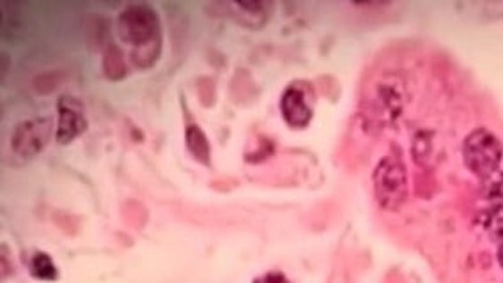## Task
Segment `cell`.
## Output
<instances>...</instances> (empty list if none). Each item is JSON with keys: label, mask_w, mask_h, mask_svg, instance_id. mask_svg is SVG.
<instances>
[{"label": "cell", "mask_w": 503, "mask_h": 283, "mask_svg": "<svg viewBox=\"0 0 503 283\" xmlns=\"http://www.w3.org/2000/svg\"><path fill=\"white\" fill-rule=\"evenodd\" d=\"M269 2H227L222 4V9L229 18H233L236 23L249 27V29H260L266 25L269 12H271Z\"/></svg>", "instance_id": "52a82bcc"}, {"label": "cell", "mask_w": 503, "mask_h": 283, "mask_svg": "<svg viewBox=\"0 0 503 283\" xmlns=\"http://www.w3.org/2000/svg\"><path fill=\"white\" fill-rule=\"evenodd\" d=\"M316 96L311 84L296 80L289 84L280 96V113L291 128H305L314 113Z\"/></svg>", "instance_id": "5b68a950"}, {"label": "cell", "mask_w": 503, "mask_h": 283, "mask_svg": "<svg viewBox=\"0 0 503 283\" xmlns=\"http://www.w3.org/2000/svg\"><path fill=\"white\" fill-rule=\"evenodd\" d=\"M52 117H36L20 122L11 135V151L20 160L36 158L50 142Z\"/></svg>", "instance_id": "277c9868"}, {"label": "cell", "mask_w": 503, "mask_h": 283, "mask_svg": "<svg viewBox=\"0 0 503 283\" xmlns=\"http://www.w3.org/2000/svg\"><path fill=\"white\" fill-rule=\"evenodd\" d=\"M30 275L43 282H54L59 279V270L54 259L45 252H34L30 257Z\"/></svg>", "instance_id": "9c48e42d"}, {"label": "cell", "mask_w": 503, "mask_h": 283, "mask_svg": "<svg viewBox=\"0 0 503 283\" xmlns=\"http://www.w3.org/2000/svg\"><path fill=\"white\" fill-rule=\"evenodd\" d=\"M117 27L121 39L133 48L132 61L135 66L151 68L162 52V27L157 9L144 2L130 4L121 11Z\"/></svg>", "instance_id": "6da1fadb"}, {"label": "cell", "mask_w": 503, "mask_h": 283, "mask_svg": "<svg viewBox=\"0 0 503 283\" xmlns=\"http://www.w3.org/2000/svg\"><path fill=\"white\" fill-rule=\"evenodd\" d=\"M374 195L379 205L387 211L399 209L408 196L406 167L399 156H385L372 174Z\"/></svg>", "instance_id": "7a4b0ae2"}, {"label": "cell", "mask_w": 503, "mask_h": 283, "mask_svg": "<svg viewBox=\"0 0 503 283\" xmlns=\"http://www.w3.org/2000/svg\"><path fill=\"white\" fill-rule=\"evenodd\" d=\"M463 156L466 167L477 178H488L495 171H499L502 163V144L491 131L479 128L466 137L463 146Z\"/></svg>", "instance_id": "3957f363"}, {"label": "cell", "mask_w": 503, "mask_h": 283, "mask_svg": "<svg viewBox=\"0 0 503 283\" xmlns=\"http://www.w3.org/2000/svg\"><path fill=\"white\" fill-rule=\"evenodd\" d=\"M184 140H186V147H188L190 154L199 163L209 165L211 147H209V140H208L206 133L202 131V128L197 124H188L186 131H184Z\"/></svg>", "instance_id": "ba28073f"}, {"label": "cell", "mask_w": 503, "mask_h": 283, "mask_svg": "<svg viewBox=\"0 0 503 283\" xmlns=\"http://www.w3.org/2000/svg\"><path fill=\"white\" fill-rule=\"evenodd\" d=\"M59 122L55 129V138L59 144H70L81 137L87 128L84 104L73 96H61L57 103Z\"/></svg>", "instance_id": "8992f818"}, {"label": "cell", "mask_w": 503, "mask_h": 283, "mask_svg": "<svg viewBox=\"0 0 503 283\" xmlns=\"http://www.w3.org/2000/svg\"><path fill=\"white\" fill-rule=\"evenodd\" d=\"M253 283H291L287 279H286V275L284 273H280V271H269V273H266V275H262V277H259V279H255Z\"/></svg>", "instance_id": "8fae6325"}, {"label": "cell", "mask_w": 503, "mask_h": 283, "mask_svg": "<svg viewBox=\"0 0 503 283\" xmlns=\"http://www.w3.org/2000/svg\"><path fill=\"white\" fill-rule=\"evenodd\" d=\"M103 71L110 80H121L126 75V64L123 59V52L115 45H108L103 57Z\"/></svg>", "instance_id": "30bf717a"}]
</instances>
